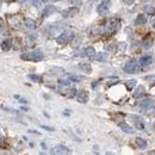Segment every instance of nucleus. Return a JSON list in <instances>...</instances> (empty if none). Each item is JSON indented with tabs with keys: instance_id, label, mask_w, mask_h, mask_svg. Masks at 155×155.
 Masks as SVG:
<instances>
[{
	"instance_id": "17",
	"label": "nucleus",
	"mask_w": 155,
	"mask_h": 155,
	"mask_svg": "<svg viewBox=\"0 0 155 155\" xmlns=\"http://www.w3.org/2000/svg\"><path fill=\"white\" fill-rule=\"evenodd\" d=\"M119 128H121V130H123L124 132H126V134H134V129H132V126H130L129 124L126 123H119Z\"/></svg>"
},
{
	"instance_id": "10",
	"label": "nucleus",
	"mask_w": 155,
	"mask_h": 155,
	"mask_svg": "<svg viewBox=\"0 0 155 155\" xmlns=\"http://www.w3.org/2000/svg\"><path fill=\"white\" fill-rule=\"evenodd\" d=\"M56 11H57V8H56L54 5H48V6L44 7V10H43V12H42V16H43V17H49V16H51L53 13H55Z\"/></svg>"
},
{
	"instance_id": "8",
	"label": "nucleus",
	"mask_w": 155,
	"mask_h": 155,
	"mask_svg": "<svg viewBox=\"0 0 155 155\" xmlns=\"http://www.w3.org/2000/svg\"><path fill=\"white\" fill-rule=\"evenodd\" d=\"M51 153L53 154H70L72 150L63 144H57L51 149Z\"/></svg>"
},
{
	"instance_id": "38",
	"label": "nucleus",
	"mask_w": 155,
	"mask_h": 155,
	"mask_svg": "<svg viewBox=\"0 0 155 155\" xmlns=\"http://www.w3.org/2000/svg\"><path fill=\"white\" fill-rule=\"evenodd\" d=\"M31 2H32V5H38V2H39V0H30Z\"/></svg>"
},
{
	"instance_id": "2",
	"label": "nucleus",
	"mask_w": 155,
	"mask_h": 155,
	"mask_svg": "<svg viewBox=\"0 0 155 155\" xmlns=\"http://www.w3.org/2000/svg\"><path fill=\"white\" fill-rule=\"evenodd\" d=\"M119 26H121L119 19L113 18V19H111V20L105 25L103 32H104V35H106V36H111V35H113V33H116V32L118 31Z\"/></svg>"
},
{
	"instance_id": "37",
	"label": "nucleus",
	"mask_w": 155,
	"mask_h": 155,
	"mask_svg": "<svg viewBox=\"0 0 155 155\" xmlns=\"http://www.w3.org/2000/svg\"><path fill=\"white\" fill-rule=\"evenodd\" d=\"M123 1L126 4V5H131V4H134V1H135V0H123Z\"/></svg>"
},
{
	"instance_id": "27",
	"label": "nucleus",
	"mask_w": 155,
	"mask_h": 155,
	"mask_svg": "<svg viewBox=\"0 0 155 155\" xmlns=\"http://www.w3.org/2000/svg\"><path fill=\"white\" fill-rule=\"evenodd\" d=\"M67 78H68V80H69L70 82H72V81H73V82H78V81H80V80L82 79L81 76H78V75H74V74H68Z\"/></svg>"
},
{
	"instance_id": "12",
	"label": "nucleus",
	"mask_w": 155,
	"mask_h": 155,
	"mask_svg": "<svg viewBox=\"0 0 155 155\" xmlns=\"http://www.w3.org/2000/svg\"><path fill=\"white\" fill-rule=\"evenodd\" d=\"M140 66H142V67H147V66H149L152 62H153V59H152V56H149V55H143L141 59H140Z\"/></svg>"
},
{
	"instance_id": "24",
	"label": "nucleus",
	"mask_w": 155,
	"mask_h": 155,
	"mask_svg": "<svg viewBox=\"0 0 155 155\" xmlns=\"http://www.w3.org/2000/svg\"><path fill=\"white\" fill-rule=\"evenodd\" d=\"M153 105V99H144V100H142L141 103H140V106L144 110V109H147V107H149V106H152Z\"/></svg>"
},
{
	"instance_id": "29",
	"label": "nucleus",
	"mask_w": 155,
	"mask_h": 155,
	"mask_svg": "<svg viewBox=\"0 0 155 155\" xmlns=\"http://www.w3.org/2000/svg\"><path fill=\"white\" fill-rule=\"evenodd\" d=\"M28 78L32 81H35V82H41V80H42V78L39 75H37V74H29Z\"/></svg>"
},
{
	"instance_id": "3",
	"label": "nucleus",
	"mask_w": 155,
	"mask_h": 155,
	"mask_svg": "<svg viewBox=\"0 0 155 155\" xmlns=\"http://www.w3.org/2000/svg\"><path fill=\"white\" fill-rule=\"evenodd\" d=\"M72 38H73V31L66 30V31H62L61 33L57 36L56 42H57V44H60V45H66Z\"/></svg>"
},
{
	"instance_id": "39",
	"label": "nucleus",
	"mask_w": 155,
	"mask_h": 155,
	"mask_svg": "<svg viewBox=\"0 0 155 155\" xmlns=\"http://www.w3.org/2000/svg\"><path fill=\"white\" fill-rule=\"evenodd\" d=\"M19 100H20V103L22 104H26L28 101H26V99H23V98H19Z\"/></svg>"
},
{
	"instance_id": "13",
	"label": "nucleus",
	"mask_w": 155,
	"mask_h": 155,
	"mask_svg": "<svg viewBox=\"0 0 155 155\" xmlns=\"http://www.w3.org/2000/svg\"><path fill=\"white\" fill-rule=\"evenodd\" d=\"M135 144H136V147L140 148V149H146V148H147V141L143 140V138H141V137H137V138L135 140Z\"/></svg>"
},
{
	"instance_id": "40",
	"label": "nucleus",
	"mask_w": 155,
	"mask_h": 155,
	"mask_svg": "<svg viewBox=\"0 0 155 155\" xmlns=\"http://www.w3.org/2000/svg\"><path fill=\"white\" fill-rule=\"evenodd\" d=\"M141 2H147V1H149V0H140Z\"/></svg>"
},
{
	"instance_id": "36",
	"label": "nucleus",
	"mask_w": 155,
	"mask_h": 155,
	"mask_svg": "<svg viewBox=\"0 0 155 155\" xmlns=\"http://www.w3.org/2000/svg\"><path fill=\"white\" fill-rule=\"evenodd\" d=\"M69 1H70L73 5H75V6H79V5L81 4V1H82V0H69Z\"/></svg>"
},
{
	"instance_id": "42",
	"label": "nucleus",
	"mask_w": 155,
	"mask_h": 155,
	"mask_svg": "<svg viewBox=\"0 0 155 155\" xmlns=\"http://www.w3.org/2000/svg\"><path fill=\"white\" fill-rule=\"evenodd\" d=\"M154 26H155V22H154Z\"/></svg>"
},
{
	"instance_id": "23",
	"label": "nucleus",
	"mask_w": 155,
	"mask_h": 155,
	"mask_svg": "<svg viewBox=\"0 0 155 155\" xmlns=\"http://www.w3.org/2000/svg\"><path fill=\"white\" fill-rule=\"evenodd\" d=\"M142 44H143L146 48H150V47L153 45V38H152L150 36H146V37L143 38V41H142Z\"/></svg>"
},
{
	"instance_id": "15",
	"label": "nucleus",
	"mask_w": 155,
	"mask_h": 155,
	"mask_svg": "<svg viewBox=\"0 0 155 155\" xmlns=\"http://www.w3.org/2000/svg\"><path fill=\"white\" fill-rule=\"evenodd\" d=\"M24 25H25V28H28V29H30V30H35L36 29V22L33 20V19H31V18H26L25 20H24Z\"/></svg>"
},
{
	"instance_id": "19",
	"label": "nucleus",
	"mask_w": 155,
	"mask_h": 155,
	"mask_svg": "<svg viewBox=\"0 0 155 155\" xmlns=\"http://www.w3.org/2000/svg\"><path fill=\"white\" fill-rule=\"evenodd\" d=\"M146 23H147V18H146L144 14H138L136 17V19H135V24L136 25H144Z\"/></svg>"
},
{
	"instance_id": "6",
	"label": "nucleus",
	"mask_w": 155,
	"mask_h": 155,
	"mask_svg": "<svg viewBox=\"0 0 155 155\" xmlns=\"http://www.w3.org/2000/svg\"><path fill=\"white\" fill-rule=\"evenodd\" d=\"M110 5H111V0H101L100 4H99V6H98V8H97L98 13L101 14V16L103 14H106L109 12Z\"/></svg>"
},
{
	"instance_id": "22",
	"label": "nucleus",
	"mask_w": 155,
	"mask_h": 155,
	"mask_svg": "<svg viewBox=\"0 0 155 155\" xmlns=\"http://www.w3.org/2000/svg\"><path fill=\"white\" fill-rule=\"evenodd\" d=\"M129 118H130V121H132L134 123H144V119H143V117H141V116H138V115H130L129 116Z\"/></svg>"
},
{
	"instance_id": "9",
	"label": "nucleus",
	"mask_w": 155,
	"mask_h": 155,
	"mask_svg": "<svg viewBox=\"0 0 155 155\" xmlns=\"http://www.w3.org/2000/svg\"><path fill=\"white\" fill-rule=\"evenodd\" d=\"M76 100L80 104H86L88 101V93H87V91L81 90L80 92H78V94H76Z\"/></svg>"
},
{
	"instance_id": "32",
	"label": "nucleus",
	"mask_w": 155,
	"mask_h": 155,
	"mask_svg": "<svg viewBox=\"0 0 155 155\" xmlns=\"http://www.w3.org/2000/svg\"><path fill=\"white\" fill-rule=\"evenodd\" d=\"M147 81H148L149 84H152V85H155V75L148 76V78H147Z\"/></svg>"
},
{
	"instance_id": "20",
	"label": "nucleus",
	"mask_w": 155,
	"mask_h": 155,
	"mask_svg": "<svg viewBox=\"0 0 155 155\" xmlns=\"http://www.w3.org/2000/svg\"><path fill=\"white\" fill-rule=\"evenodd\" d=\"M85 55L87 56V57H90V59H93V57H95V50H94V48L93 47H87L86 49H85Z\"/></svg>"
},
{
	"instance_id": "31",
	"label": "nucleus",
	"mask_w": 155,
	"mask_h": 155,
	"mask_svg": "<svg viewBox=\"0 0 155 155\" xmlns=\"http://www.w3.org/2000/svg\"><path fill=\"white\" fill-rule=\"evenodd\" d=\"M69 97H76V88L75 87H70V91H69Z\"/></svg>"
},
{
	"instance_id": "1",
	"label": "nucleus",
	"mask_w": 155,
	"mask_h": 155,
	"mask_svg": "<svg viewBox=\"0 0 155 155\" xmlns=\"http://www.w3.org/2000/svg\"><path fill=\"white\" fill-rule=\"evenodd\" d=\"M22 60H25V61H31V62H38L42 61L44 59V54L36 49V50H31V51H26V53H23L20 55Z\"/></svg>"
},
{
	"instance_id": "11",
	"label": "nucleus",
	"mask_w": 155,
	"mask_h": 155,
	"mask_svg": "<svg viewBox=\"0 0 155 155\" xmlns=\"http://www.w3.org/2000/svg\"><path fill=\"white\" fill-rule=\"evenodd\" d=\"M79 68H80L84 73H87V74H90V73L92 72V66H91V63H88V62H80V63H79Z\"/></svg>"
},
{
	"instance_id": "30",
	"label": "nucleus",
	"mask_w": 155,
	"mask_h": 155,
	"mask_svg": "<svg viewBox=\"0 0 155 155\" xmlns=\"http://www.w3.org/2000/svg\"><path fill=\"white\" fill-rule=\"evenodd\" d=\"M144 12L146 13H148L149 16H153V14H155V8L154 7H152V6H144Z\"/></svg>"
},
{
	"instance_id": "41",
	"label": "nucleus",
	"mask_w": 155,
	"mask_h": 155,
	"mask_svg": "<svg viewBox=\"0 0 155 155\" xmlns=\"http://www.w3.org/2000/svg\"><path fill=\"white\" fill-rule=\"evenodd\" d=\"M49 0H42V2H48Z\"/></svg>"
},
{
	"instance_id": "28",
	"label": "nucleus",
	"mask_w": 155,
	"mask_h": 155,
	"mask_svg": "<svg viewBox=\"0 0 155 155\" xmlns=\"http://www.w3.org/2000/svg\"><path fill=\"white\" fill-rule=\"evenodd\" d=\"M144 113L148 115V116H152V115H155V105H152L147 109H144Z\"/></svg>"
},
{
	"instance_id": "16",
	"label": "nucleus",
	"mask_w": 155,
	"mask_h": 155,
	"mask_svg": "<svg viewBox=\"0 0 155 155\" xmlns=\"http://www.w3.org/2000/svg\"><path fill=\"white\" fill-rule=\"evenodd\" d=\"M144 93H146V88H144V86L140 85V86H137V87H136V90H135V92H134V97H135V98H140V97H142Z\"/></svg>"
},
{
	"instance_id": "5",
	"label": "nucleus",
	"mask_w": 155,
	"mask_h": 155,
	"mask_svg": "<svg viewBox=\"0 0 155 155\" xmlns=\"http://www.w3.org/2000/svg\"><path fill=\"white\" fill-rule=\"evenodd\" d=\"M8 25H11L13 29H20V25H23V18L20 16H10L7 18Z\"/></svg>"
},
{
	"instance_id": "18",
	"label": "nucleus",
	"mask_w": 155,
	"mask_h": 155,
	"mask_svg": "<svg viewBox=\"0 0 155 155\" xmlns=\"http://www.w3.org/2000/svg\"><path fill=\"white\" fill-rule=\"evenodd\" d=\"M64 24H62L60 22H57V23H55V24H53L51 25V28H50V31H51V33H56L57 31H62L63 30V26Z\"/></svg>"
},
{
	"instance_id": "21",
	"label": "nucleus",
	"mask_w": 155,
	"mask_h": 155,
	"mask_svg": "<svg viewBox=\"0 0 155 155\" xmlns=\"http://www.w3.org/2000/svg\"><path fill=\"white\" fill-rule=\"evenodd\" d=\"M57 91H59V93H61V94H69L70 87H68V85H67V84H61V85L59 86Z\"/></svg>"
},
{
	"instance_id": "25",
	"label": "nucleus",
	"mask_w": 155,
	"mask_h": 155,
	"mask_svg": "<svg viewBox=\"0 0 155 155\" xmlns=\"http://www.w3.org/2000/svg\"><path fill=\"white\" fill-rule=\"evenodd\" d=\"M94 59L99 62H105L107 60V54L106 53H98V54H95Z\"/></svg>"
},
{
	"instance_id": "33",
	"label": "nucleus",
	"mask_w": 155,
	"mask_h": 155,
	"mask_svg": "<svg viewBox=\"0 0 155 155\" xmlns=\"http://www.w3.org/2000/svg\"><path fill=\"white\" fill-rule=\"evenodd\" d=\"M136 129H138V130H143L144 129V123H136Z\"/></svg>"
},
{
	"instance_id": "14",
	"label": "nucleus",
	"mask_w": 155,
	"mask_h": 155,
	"mask_svg": "<svg viewBox=\"0 0 155 155\" xmlns=\"http://www.w3.org/2000/svg\"><path fill=\"white\" fill-rule=\"evenodd\" d=\"M11 47H12V41L11 39H4L2 42H1V49H2V51H8L10 49H11Z\"/></svg>"
},
{
	"instance_id": "34",
	"label": "nucleus",
	"mask_w": 155,
	"mask_h": 155,
	"mask_svg": "<svg viewBox=\"0 0 155 155\" xmlns=\"http://www.w3.org/2000/svg\"><path fill=\"white\" fill-rule=\"evenodd\" d=\"M106 50H111V51H115V45H113V44H111V43H109V44L106 45Z\"/></svg>"
},
{
	"instance_id": "4",
	"label": "nucleus",
	"mask_w": 155,
	"mask_h": 155,
	"mask_svg": "<svg viewBox=\"0 0 155 155\" xmlns=\"http://www.w3.org/2000/svg\"><path fill=\"white\" fill-rule=\"evenodd\" d=\"M138 64H140V62H137L135 59H130L124 66V72L128 74H132L138 69Z\"/></svg>"
},
{
	"instance_id": "35",
	"label": "nucleus",
	"mask_w": 155,
	"mask_h": 155,
	"mask_svg": "<svg viewBox=\"0 0 155 155\" xmlns=\"http://www.w3.org/2000/svg\"><path fill=\"white\" fill-rule=\"evenodd\" d=\"M41 128H43V129H45V130H48V131H54V130H55L54 128L48 126V125H41Z\"/></svg>"
},
{
	"instance_id": "26",
	"label": "nucleus",
	"mask_w": 155,
	"mask_h": 155,
	"mask_svg": "<svg viewBox=\"0 0 155 155\" xmlns=\"http://www.w3.org/2000/svg\"><path fill=\"white\" fill-rule=\"evenodd\" d=\"M136 80L135 79H131V80H128V81H125V87L128 88V90H132L135 86H136Z\"/></svg>"
},
{
	"instance_id": "7",
	"label": "nucleus",
	"mask_w": 155,
	"mask_h": 155,
	"mask_svg": "<svg viewBox=\"0 0 155 155\" xmlns=\"http://www.w3.org/2000/svg\"><path fill=\"white\" fill-rule=\"evenodd\" d=\"M78 13H79V8L75 6H72V7H68V8L62 11V17L63 18H72V17L78 16Z\"/></svg>"
}]
</instances>
